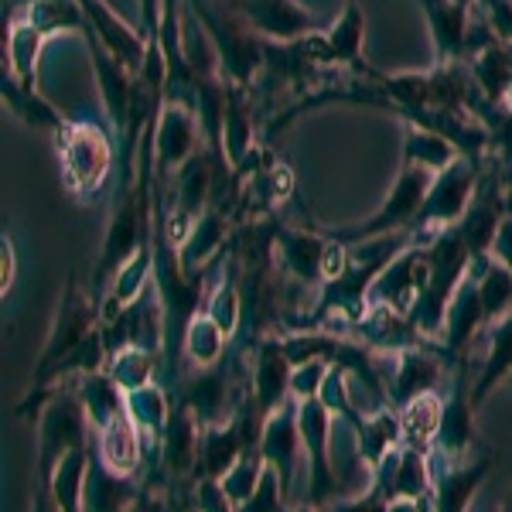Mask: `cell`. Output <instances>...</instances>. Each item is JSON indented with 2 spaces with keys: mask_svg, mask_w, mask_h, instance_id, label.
<instances>
[{
  "mask_svg": "<svg viewBox=\"0 0 512 512\" xmlns=\"http://www.w3.org/2000/svg\"><path fill=\"white\" fill-rule=\"evenodd\" d=\"M192 11L198 14V21L205 24L212 41H216L219 69L229 76V86L250 89L256 72L263 69V38L256 35L246 21L229 18L226 11H212L202 0H192Z\"/></svg>",
  "mask_w": 512,
  "mask_h": 512,
  "instance_id": "obj_1",
  "label": "cell"
},
{
  "mask_svg": "<svg viewBox=\"0 0 512 512\" xmlns=\"http://www.w3.org/2000/svg\"><path fill=\"white\" fill-rule=\"evenodd\" d=\"M478 188V161L475 158H458L451 168L437 171L427 188V198L417 212L414 229L417 233H441L448 226H458L465 219V212L475 202Z\"/></svg>",
  "mask_w": 512,
  "mask_h": 512,
  "instance_id": "obj_2",
  "label": "cell"
},
{
  "mask_svg": "<svg viewBox=\"0 0 512 512\" xmlns=\"http://www.w3.org/2000/svg\"><path fill=\"white\" fill-rule=\"evenodd\" d=\"M59 158L65 185L72 192H96L106 181V175H110L113 164L110 137L99 127H93V123H65L59 130Z\"/></svg>",
  "mask_w": 512,
  "mask_h": 512,
  "instance_id": "obj_3",
  "label": "cell"
},
{
  "mask_svg": "<svg viewBox=\"0 0 512 512\" xmlns=\"http://www.w3.org/2000/svg\"><path fill=\"white\" fill-rule=\"evenodd\" d=\"M431 171L414 168V164H403V171L396 175V185L386 195L383 209L376 212L369 222L355 226L352 233H342V239L349 243H362V239H373V236H386V233H400V229L414 226L417 212L427 198V188H431Z\"/></svg>",
  "mask_w": 512,
  "mask_h": 512,
  "instance_id": "obj_4",
  "label": "cell"
},
{
  "mask_svg": "<svg viewBox=\"0 0 512 512\" xmlns=\"http://www.w3.org/2000/svg\"><path fill=\"white\" fill-rule=\"evenodd\" d=\"M198 147V113L188 99H164L158 120H154V168L158 178L178 175V168Z\"/></svg>",
  "mask_w": 512,
  "mask_h": 512,
  "instance_id": "obj_5",
  "label": "cell"
},
{
  "mask_svg": "<svg viewBox=\"0 0 512 512\" xmlns=\"http://www.w3.org/2000/svg\"><path fill=\"white\" fill-rule=\"evenodd\" d=\"M236 11L263 41H301L318 31L315 18L297 0H243Z\"/></svg>",
  "mask_w": 512,
  "mask_h": 512,
  "instance_id": "obj_6",
  "label": "cell"
},
{
  "mask_svg": "<svg viewBox=\"0 0 512 512\" xmlns=\"http://www.w3.org/2000/svg\"><path fill=\"white\" fill-rule=\"evenodd\" d=\"M89 52H93V69H96V86L103 96L106 117L113 127L127 130L130 127V106H134V72L123 65L110 48H103L99 41L89 35Z\"/></svg>",
  "mask_w": 512,
  "mask_h": 512,
  "instance_id": "obj_7",
  "label": "cell"
},
{
  "mask_svg": "<svg viewBox=\"0 0 512 512\" xmlns=\"http://www.w3.org/2000/svg\"><path fill=\"white\" fill-rule=\"evenodd\" d=\"M420 7H424L427 24H431L437 62H458V55H465L472 4H465V0H420Z\"/></svg>",
  "mask_w": 512,
  "mask_h": 512,
  "instance_id": "obj_8",
  "label": "cell"
},
{
  "mask_svg": "<svg viewBox=\"0 0 512 512\" xmlns=\"http://www.w3.org/2000/svg\"><path fill=\"white\" fill-rule=\"evenodd\" d=\"M45 35L31 21H14L4 38V76H11L21 89H35L38 82V62Z\"/></svg>",
  "mask_w": 512,
  "mask_h": 512,
  "instance_id": "obj_9",
  "label": "cell"
},
{
  "mask_svg": "<svg viewBox=\"0 0 512 512\" xmlns=\"http://www.w3.org/2000/svg\"><path fill=\"white\" fill-rule=\"evenodd\" d=\"M256 147V130H253V110L246 103L243 86H229L226 96V117H222V154L226 161L239 168Z\"/></svg>",
  "mask_w": 512,
  "mask_h": 512,
  "instance_id": "obj_10",
  "label": "cell"
},
{
  "mask_svg": "<svg viewBox=\"0 0 512 512\" xmlns=\"http://www.w3.org/2000/svg\"><path fill=\"white\" fill-rule=\"evenodd\" d=\"M328 48H332V59L335 65H349V69H359L369 76V65L362 62V38H366V14L362 7L349 0L342 7V14L335 18L332 28L325 31Z\"/></svg>",
  "mask_w": 512,
  "mask_h": 512,
  "instance_id": "obj_11",
  "label": "cell"
},
{
  "mask_svg": "<svg viewBox=\"0 0 512 512\" xmlns=\"http://www.w3.org/2000/svg\"><path fill=\"white\" fill-rule=\"evenodd\" d=\"M461 158V151L451 144L444 134H437L431 127H414L407 130V140H403V164H414V168H424L437 175V171L451 168L454 161Z\"/></svg>",
  "mask_w": 512,
  "mask_h": 512,
  "instance_id": "obj_12",
  "label": "cell"
},
{
  "mask_svg": "<svg viewBox=\"0 0 512 512\" xmlns=\"http://www.w3.org/2000/svg\"><path fill=\"white\" fill-rule=\"evenodd\" d=\"M325 239L311 236V233H301V229H284L277 236V253H280V263L284 270L304 284H311L318 274H321V260H325Z\"/></svg>",
  "mask_w": 512,
  "mask_h": 512,
  "instance_id": "obj_13",
  "label": "cell"
},
{
  "mask_svg": "<svg viewBox=\"0 0 512 512\" xmlns=\"http://www.w3.org/2000/svg\"><path fill=\"white\" fill-rule=\"evenodd\" d=\"M472 79L489 103L502 106L509 86H512V45H492L485 52H478L472 59Z\"/></svg>",
  "mask_w": 512,
  "mask_h": 512,
  "instance_id": "obj_14",
  "label": "cell"
},
{
  "mask_svg": "<svg viewBox=\"0 0 512 512\" xmlns=\"http://www.w3.org/2000/svg\"><path fill=\"white\" fill-rule=\"evenodd\" d=\"M226 236H229L226 212L205 209L202 216L195 219V226H192V233L185 236V243H181V263H185V270L202 267V263L226 243Z\"/></svg>",
  "mask_w": 512,
  "mask_h": 512,
  "instance_id": "obj_15",
  "label": "cell"
},
{
  "mask_svg": "<svg viewBox=\"0 0 512 512\" xmlns=\"http://www.w3.org/2000/svg\"><path fill=\"white\" fill-rule=\"evenodd\" d=\"M24 21H31L41 35H59V31H82L89 35V18L79 0H28Z\"/></svg>",
  "mask_w": 512,
  "mask_h": 512,
  "instance_id": "obj_16",
  "label": "cell"
},
{
  "mask_svg": "<svg viewBox=\"0 0 512 512\" xmlns=\"http://www.w3.org/2000/svg\"><path fill=\"white\" fill-rule=\"evenodd\" d=\"M478 321H485V308H482V294H478L475 277H468L465 284H458V291L451 294L448 301V315H444V328H448V342L461 345L472 338L478 328Z\"/></svg>",
  "mask_w": 512,
  "mask_h": 512,
  "instance_id": "obj_17",
  "label": "cell"
},
{
  "mask_svg": "<svg viewBox=\"0 0 512 512\" xmlns=\"http://www.w3.org/2000/svg\"><path fill=\"white\" fill-rule=\"evenodd\" d=\"M475 260L482 263V274L472 277L482 294L485 318H502L512 308V270L502 267L499 260H485V256H475Z\"/></svg>",
  "mask_w": 512,
  "mask_h": 512,
  "instance_id": "obj_18",
  "label": "cell"
},
{
  "mask_svg": "<svg viewBox=\"0 0 512 512\" xmlns=\"http://www.w3.org/2000/svg\"><path fill=\"white\" fill-rule=\"evenodd\" d=\"M379 89H383V96L400 106L407 117H414L420 110H431V76H424V72L390 76L379 82Z\"/></svg>",
  "mask_w": 512,
  "mask_h": 512,
  "instance_id": "obj_19",
  "label": "cell"
},
{
  "mask_svg": "<svg viewBox=\"0 0 512 512\" xmlns=\"http://www.w3.org/2000/svg\"><path fill=\"white\" fill-rule=\"evenodd\" d=\"M437 379V362L431 355L420 352H403L396 362V376H393V393L396 396H420L424 390H431Z\"/></svg>",
  "mask_w": 512,
  "mask_h": 512,
  "instance_id": "obj_20",
  "label": "cell"
},
{
  "mask_svg": "<svg viewBox=\"0 0 512 512\" xmlns=\"http://www.w3.org/2000/svg\"><path fill=\"white\" fill-rule=\"evenodd\" d=\"M222 342H226V332L216 325L212 315H195L188 321V332H185V349L192 355L195 362H216L222 352Z\"/></svg>",
  "mask_w": 512,
  "mask_h": 512,
  "instance_id": "obj_21",
  "label": "cell"
},
{
  "mask_svg": "<svg viewBox=\"0 0 512 512\" xmlns=\"http://www.w3.org/2000/svg\"><path fill=\"white\" fill-rule=\"evenodd\" d=\"M103 458L113 472H130L137 465V437L123 417H113L103 437Z\"/></svg>",
  "mask_w": 512,
  "mask_h": 512,
  "instance_id": "obj_22",
  "label": "cell"
},
{
  "mask_svg": "<svg viewBox=\"0 0 512 512\" xmlns=\"http://www.w3.org/2000/svg\"><path fill=\"white\" fill-rule=\"evenodd\" d=\"M147 274H151V239L147 243H140L134 253H130V260L120 267V277H117V287H113V297H117L120 304L134 301L137 294L147 291Z\"/></svg>",
  "mask_w": 512,
  "mask_h": 512,
  "instance_id": "obj_23",
  "label": "cell"
},
{
  "mask_svg": "<svg viewBox=\"0 0 512 512\" xmlns=\"http://www.w3.org/2000/svg\"><path fill=\"white\" fill-rule=\"evenodd\" d=\"M437 424H441V403H437V396L431 393H420L410 400V407L403 410V434L410 437V441H427Z\"/></svg>",
  "mask_w": 512,
  "mask_h": 512,
  "instance_id": "obj_24",
  "label": "cell"
},
{
  "mask_svg": "<svg viewBox=\"0 0 512 512\" xmlns=\"http://www.w3.org/2000/svg\"><path fill=\"white\" fill-rule=\"evenodd\" d=\"M256 386H260V400L274 403L287 390V355L284 349H267L256 366Z\"/></svg>",
  "mask_w": 512,
  "mask_h": 512,
  "instance_id": "obj_25",
  "label": "cell"
},
{
  "mask_svg": "<svg viewBox=\"0 0 512 512\" xmlns=\"http://www.w3.org/2000/svg\"><path fill=\"white\" fill-rule=\"evenodd\" d=\"M151 376V355L144 349H127L117 352V362H113V383L127 386V390H140Z\"/></svg>",
  "mask_w": 512,
  "mask_h": 512,
  "instance_id": "obj_26",
  "label": "cell"
},
{
  "mask_svg": "<svg viewBox=\"0 0 512 512\" xmlns=\"http://www.w3.org/2000/svg\"><path fill=\"white\" fill-rule=\"evenodd\" d=\"M512 369V315L502 321L499 332L492 338V352H489V369L482 376V390L495 386V379H502Z\"/></svg>",
  "mask_w": 512,
  "mask_h": 512,
  "instance_id": "obj_27",
  "label": "cell"
},
{
  "mask_svg": "<svg viewBox=\"0 0 512 512\" xmlns=\"http://www.w3.org/2000/svg\"><path fill=\"white\" fill-rule=\"evenodd\" d=\"M209 315L216 318V325L222 332H233L236 321H239V294L233 291V284H222L209 301Z\"/></svg>",
  "mask_w": 512,
  "mask_h": 512,
  "instance_id": "obj_28",
  "label": "cell"
},
{
  "mask_svg": "<svg viewBox=\"0 0 512 512\" xmlns=\"http://www.w3.org/2000/svg\"><path fill=\"white\" fill-rule=\"evenodd\" d=\"M120 383H110V379H89L86 386V400L93 407L96 417H110L120 410V393H117Z\"/></svg>",
  "mask_w": 512,
  "mask_h": 512,
  "instance_id": "obj_29",
  "label": "cell"
},
{
  "mask_svg": "<svg viewBox=\"0 0 512 512\" xmlns=\"http://www.w3.org/2000/svg\"><path fill=\"white\" fill-rule=\"evenodd\" d=\"M130 407H137V417L147 420V424H161V417H164L161 393L158 390H147V386L134 390V396H130Z\"/></svg>",
  "mask_w": 512,
  "mask_h": 512,
  "instance_id": "obj_30",
  "label": "cell"
},
{
  "mask_svg": "<svg viewBox=\"0 0 512 512\" xmlns=\"http://www.w3.org/2000/svg\"><path fill=\"white\" fill-rule=\"evenodd\" d=\"M236 434H212L209 441H205V458H209L212 472H219V468H226L229 461H233V451H236Z\"/></svg>",
  "mask_w": 512,
  "mask_h": 512,
  "instance_id": "obj_31",
  "label": "cell"
},
{
  "mask_svg": "<svg viewBox=\"0 0 512 512\" xmlns=\"http://www.w3.org/2000/svg\"><path fill=\"white\" fill-rule=\"evenodd\" d=\"M321 379H325V362L315 359V362H304V366H297V373L291 379V386L297 393L311 396L321 386Z\"/></svg>",
  "mask_w": 512,
  "mask_h": 512,
  "instance_id": "obj_32",
  "label": "cell"
},
{
  "mask_svg": "<svg viewBox=\"0 0 512 512\" xmlns=\"http://www.w3.org/2000/svg\"><path fill=\"white\" fill-rule=\"evenodd\" d=\"M192 400H195L198 410H209V414H212V410L219 407V400H222V379L219 376L198 379L195 390H192Z\"/></svg>",
  "mask_w": 512,
  "mask_h": 512,
  "instance_id": "obj_33",
  "label": "cell"
},
{
  "mask_svg": "<svg viewBox=\"0 0 512 512\" xmlns=\"http://www.w3.org/2000/svg\"><path fill=\"white\" fill-rule=\"evenodd\" d=\"M396 492H407V495L424 492V468H420L414 454L407 458V465L396 468Z\"/></svg>",
  "mask_w": 512,
  "mask_h": 512,
  "instance_id": "obj_34",
  "label": "cell"
},
{
  "mask_svg": "<svg viewBox=\"0 0 512 512\" xmlns=\"http://www.w3.org/2000/svg\"><path fill=\"white\" fill-rule=\"evenodd\" d=\"M492 260H499L502 267L512 270V212L509 216H502L499 229H495V239H492Z\"/></svg>",
  "mask_w": 512,
  "mask_h": 512,
  "instance_id": "obj_35",
  "label": "cell"
},
{
  "mask_svg": "<svg viewBox=\"0 0 512 512\" xmlns=\"http://www.w3.org/2000/svg\"><path fill=\"white\" fill-rule=\"evenodd\" d=\"M0 287L4 291H11V280H14V246H11V239H4V250H0Z\"/></svg>",
  "mask_w": 512,
  "mask_h": 512,
  "instance_id": "obj_36",
  "label": "cell"
},
{
  "mask_svg": "<svg viewBox=\"0 0 512 512\" xmlns=\"http://www.w3.org/2000/svg\"><path fill=\"white\" fill-rule=\"evenodd\" d=\"M502 106H506V113H512V86H509V93H506V99H502Z\"/></svg>",
  "mask_w": 512,
  "mask_h": 512,
  "instance_id": "obj_37",
  "label": "cell"
},
{
  "mask_svg": "<svg viewBox=\"0 0 512 512\" xmlns=\"http://www.w3.org/2000/svg\"><path fill=\"white\" fill-rule=\"evenodd\" d=\"M393 512H414V506H407V502H403V506H396Z\"/></svg>",
  "mask_w": 512,
  "mask_h": 512,
  "instance_id": "obj_38",
  "label": "cell"
}]
</instances>
